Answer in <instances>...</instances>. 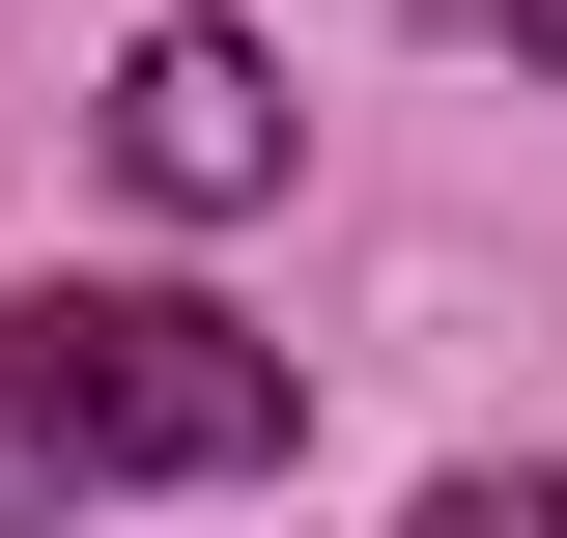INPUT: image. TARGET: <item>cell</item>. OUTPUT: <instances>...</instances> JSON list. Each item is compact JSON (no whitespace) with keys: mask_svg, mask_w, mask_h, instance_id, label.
Returning a JSON list of instances; mask_svg holds the SVG:
<instances>
[{"mask_svg":"<svg viewBox=\"0 0 567 538\" xmlns=\"http://www.w3.org/2000/svg\"><path fill=\"white\" fill-rule=\"evenodd\" d=\"M114 170H142L171 227L284 199V58H256V29H142V58H114Z\"/></svg>","mask_w":567,"mask_h":538,"instance_id":"cell-2","label":"cell"},{"mask_svg":"<svg viewBox=\"0 0 567 538\" xmlns=\"http://www.w3.org/2000/svg\"><path fill=\"white\" fill-rule=\"evenodd\" d=\"M284 340H227L199 283H29L0 312V538L142 510V482H284Z\"/></svg>","mask_w":567,"mask_h":538,"instance_id":"cell-1","label":"cell"},{"mask_svg":"<svg viewBox=\"0 0 567 538\" xmlns=\"http://www.w3.org/2000/svg\"><path fill=\"white\" fill-rule=\"evenodd\" d=\"M425 29H483L511 85H567V0H425Z\"/></svg>","mask_w":567,"mask_h":538,"instance_id":"cell-4","label":"cell"},{"mask_svg":"<svg viewBox=\"0 0 567 538\" xmlns=\"http://www.w3.org/2000/svg\"><path fill=\"white\" fill-rule=\"evenodd\" d=\"M398 538H567V482H511V454H483V482H425Z\"/></svg>","mask_w":567,"mask_h":538,"instance_id":"cell-3","label":"cell"}]
</instances>
